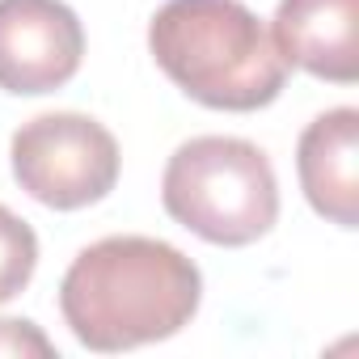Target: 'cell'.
<instances>
[{"label": "cell", "instance_id": "cell-1", "mask_svg": "<svg viewBox=\"0 0 359 359\" xmlns=\"http://www.w3.org/2000/svg\"><path fill=\"white\" fill-rule=\"evenodd\" d=\"M199 304V266L156 237H102L72 258L60 283V313L72 338L102 355L182 334Z\"/></svg>", "mask_w": 359, "mask_h": 359}, {"label": "cell", "instance_id": "cell-2", "mask_svg": "<svg viewBox=\"0 0 359 359\" xmlns=\"http://www.w3.org/2000/svg\"><path fill=\"white\" fill-rule=\"evenodd\" d=\"M156 68L208 110L250 114L287 85V64L254 9L241 0H165L148 22Z\"/></svg>", "mask_w": 359, "mask_h": 359}, {"label": "cell", "instance_id": "cell-3", "mask_svg": "<svg viewBox=\"0 0 359 359\" xmlns=\"http://www.w3.org/2000/svg\"><path fill=\"white\" fill-rule=\"evenodd\" d=\"M161 203L169 220L208 245L241 250L275 229L279 177L258 144L237 135H195L169 156Z\"/></svg>", "mask_w": 359, "mask_h": 359}, {"label": "cell", "instance_id": "cell-4", "mask_svg": "<svg viewBox=\"0 0 359 359\" xmlns=\"http://www.w3.org/2000/svg\"><path fill=\"white\" fill-rule=\"evenodd\" d=\"M13 177L18 187L55 212L102 203L118 182V140L89 114L51 110L13 131Z\"/></svg>", "mask_w": 359, "mask_h": 359}, {"label": "cell", "instance_id": "cell-5", "mask_svg": "<svg viewBox=\"0 0 359 359\" xmlns=\"http://www.w3.org/2000/svg\"><path fill=\"white\" fill-rule=\"evenodd\" d=\"M85 60V26L64 0H0V89L43 97L64 89Z\"/></svg>", "mask_w": 359, "mask_h": 359}, {"label": "cell", "instance_id": "cell-6", "mask_svg": "<svg viewBox=\"0 0 359 359\" xmlns=\"http://www.w3.org/2000/svg\"><path fill=\"white\" fill-rule=\"evenodd\" d=\"M271 39L287 68L330 85L359 81V0H279Z\"/></svg>", "mask_w": 359, "mask_h": 359}, {"label": "cell", "instance_id": "cell-7", "mask_svg": "<svg viewBox=\"0 0 359 359\" xmlns=\"http://www.w3.org/2000/svg\"><path fill=\"white\" fill-rule=\"evenodd\" d=\"M300 191L317 216L338 229H359V110L338 106L317 114L296 144Z\"/></svg>", "mask_w": 359, "mask_h": 359}, {"label": "cell", "instance_id": "cell-8", "mask_svg": "<svg viewBox=\"0 0 359 359\" xmlns=\"http://www.w3.org/2000/svg\"><path fill=\"white\" fill-rule=\"evenodd\" d=\"M39 266V237L34 229L0 203V304H9L18 292L30 287Z\"/></svg>", "mask_w": 359, "mask_h": 359}, {"label": "cell", "instance_id": "cell-9", "mask_svg": "<svg viewBox=\"0 0 359 359\" xmlns=\"http://www.w3.org/2000/svg\"><path fill=\"white\" fill-rule=\"evenodd\" d=\"M0 355H9V359H26V355L51 359L55 342L26 317H0Z\"/></svg>", "mask_w": 359, "mask_h": 359}]
</instances>
